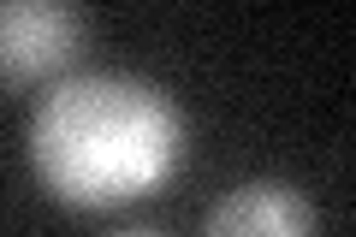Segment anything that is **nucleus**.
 <instances>
[{"mask_svg": "<svg viewBox=\"0 0 356 237\" xmlns=\"http://www.w3.org/2000/svg\"><path fill=\"white\" fill-rule=\"evenodd\" d=\"M36 178L72 208H119L161 190L184 161V113L149 77L77 72L36 101Z\"/></svg>", "mask_w": 356, "mask_h": 237, "instance_id": "f257e3e1", "label": "nucleus"}, {"mask_svg": "<svg viewBox=\"0 0 356 237\" xmlns=\"http://www.w3.org/2000/svg\"><path fill=\"white\" fill-rule=\"evenodd\" d=\"M83 30L89 18L65 0H6L0 13V65L6 77H42V72H60L65 60L83 54Z\"/></svg>", "mask_w": 356, "mask_h": 237, "instance_id": "f03ea898", "label": "nucleus"}, {"mask_svg": "<svg viewBox=\"0 0 356 237\" xmlns=\"http://www.w3.org/2000/svg\"><path fill=\"white\" fill-rule=\"evenodd\" d=\"M202 237H315V208L280 178H250L208 208Z\"/></svg>", "mask_w": 356, "mask_h": 237, "instance_id": "7ed1b4c3", "label": "nucleus"}, {"mask_svg": "<svg viewBox=\"0 0 356 237\" xmlns=\"http://www.w3.org/2000/svg\"><path fill=\"white\" fill-rule=\"evenodd\" d=\"M113 237H166V231H154V225H125V231H113Z\"/></svg>", "mask_w": 356, "mask_h": 237, "instance_id": "20e7f679", "label": "nucleus"}]
</instances>
